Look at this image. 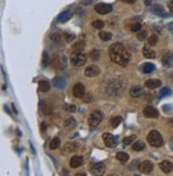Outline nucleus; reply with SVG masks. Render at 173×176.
I'll return each mask as SVG.
<instances>
[{
	"label": "nucleus",
	"mask_w": 173,
	"mask_h": 176,
	"mask_svg": "<svg viewBox=\"0 0 173 176\" xmlns=\"http://www.w3.org/2000/svg\"><path fill=\"white\" fill-rule=\"evenodd\" d=\"M41 110L43 111V113L44 114H46V115H48V114H50L51 112H53V107L49 105V104H47V103H45L44 100H42L41 101Z\"/></svg>",
	"instance_id": "obj_20"
},
{
	"label": "nucleus",
	"mask_w": 173,
	"mask_h": 176,
	"mask_svg": "<svg viewBox=\"0 0 173 176\" xmlns=\"http://www.w3.org/2000/svg\"><path fill=\"white\" fill-rule=\"evenodd\" d=\"M142 51H143V56L147 59H154L156 57L155 51L153 49H151V48H149V46H144Z\"/></svg>",
	"instance_id": "obj_22"
},
{
	"label": "nucleus",
	"mask_w": 173,
	"mask_h": 176,
	"mask_svg": "<svg viewBox=\"0 0 173 176\" xmlns=\"http://www.w3.org/2000/svg\"><path fill=\"white\" fill-rule=\"evenodd\" d=\"M121 122H122V117L121 116H113L111 120H110V125H111V127L115 128V127H117L120 125Z\"/></svg>",
	"instance_id": "obj_31"
},
{
	"label": "nucleus",
	"mask_w": 173,
	"mask_h": 176,
	"mask_svg": "<svg viewBox=\"0 0 173 176\" xmlns=\"http://www.w3.org/2000/svg\"><path fill=\"white\" fill-rule=\"evenodd\" d=\"M157 41H158V38H157V36H156L155 34L151 35L150 38H149V45H151V46H155L156 44H157Z\"/></svg>",
	"instance_id": "obj_37"
},
{
	"label": "nucleus",
	"mask_w": 173,
	"mask_h": 176,
	"mask_svg": "<svg viewBox=\"0 0 173 176\" xmlns=\"http://www.w3.org/2000/svg\"><path fill=\"white\" fill-rule=\"evenodd\" d=\"M154 70H155V65L152 64V63H144V64L142 65V70H143V73L145 74L152 73Z\"/></svg>",
	"instance_id": "obj_27"
},
{
	"label": "nucleus",
	"mask_w": 173,
	"mask_h": 176,
	"mask_svg": "<svg viewBox=\"0 0 173 176\" xmlns=\"http://www.w3.org/2000/svg\"><path fill=\"white\" fill-rule=\"evenodd\" d=\"M147 38V31H139L137 34V38L139 41H144Z\"/></svg>",
	"instance_id": "obj_39"
},
{
	"label": "nucleus",
	"mask_w": 173,
	"mask_h": 176,
	"mask_svg": "<svg viewBox=\"0 0 173 176\" xmlns=\"http://www.w3.org/2000/svg\"><path fill=\"white\" fill-rule=\"evenodd\" d=\"M64 36H65V40H66V42H73L74 40H75V34L72 32H65L64 33Z\"/></svg>",
	"instance_id": "obj_40"
},
{
	"label": "nucleus",
	"mask_w": 173,
	"mask_h": 176,
	"mask_svg": "<svg viewBox=\"0 0 173 176\" xmlns=\"http://www.w3.org/2000/svg\"><path fill=\"white\" fill-rule=\"evenodd\" d=\"M82 99H83V101H85V103H91V101L94 100V98L91 94H85V95L82 96Z\"/></svg>",
	"instance_id": "obj_43"
},
{
	"label": "nucleus",
	"mask_w": 173,
	"mask_h": 176,
	"mask_svg": "<svg viewBox=\"0 0 173 176\" xmlns=\"http://www.w3.org/2000/svg\"><path fill=\"white\" fill-rule=\"evenodd\" d=\"M103 140L104 143L106 144V146L108 147H115L117 145V141H115V138L113 137V135L109 133V132H105L103 135Z\"/></svg>",
	"instance_id": "obj_9"
},
{
	"label": "nucleus",
	"mask_w": 173,
	"mask_h": 176,
	"mask_svg": "<svg viewBox=\"0 0 173 176\" xmlns=\"http://www.w3.org/2000/svg\"><path fill=\"white\" fill-rule=\"evenodd\" d=\"M103 119H104L103 112L100 111V110H95L89 116V125L91 127H96L103 121Z\"/></svg>",
	"instance_id": "obj_4"
},
{
	"label": "nucleus",
	"mask_w": 173,
	"mask_h": 176,
	"mask_svg": "<svg viewBox=\"0 0 173 176\" xmlns=\"http://www.w3.org/2000/svg\"><path fill=\"white\" fill-rule=\"evenodd\" d=\"M98 74H100V67L95 64L87 66V68H85V75L87 77H95L97 76Z\"/></svg>",
	"instance_id": "obj_11"
},
{
	"label": "nucleus",
	"mask_w": 173,
	"mask_h": 176,
	"mask_svg": "<svg viewBox=\"0 0 173 176\" xmlns=\"http://www.w3.org/2000/svg\"><path fill=\"white\" fill-rule=\"evenodd\" d=\"M141 30V23H134L132 26V32H139Z\"/></svg>",
	"instance_id": "obj_44"
},
{
	"label": "nucleus",
	"mask_w": 173,
	"mask_h": 176,
	"mask_svg": "<svg viewBox=\"0 0 173 176\" xmlns=\"http://www.w3.org/2000/svg\"><path fill=\"white\" fill-rule=\"evenodd\" d=\"M92 26H93V28H95V29L100 30V29H102L104 26H105V23H104L103 21L97 19V21H94L93 23H92Z\"/></svg>",
	"instance_id": "obj_36"
},
{
	"label": "nucleus",
	"mask_w": 173,
	"mask_h": 176,
	"mask_svg": "<svg viewBox=\"0 0 173 176\" xmlns=\"http://www.w3.org/2000/svg\"><path fill=\"white\" fill-rule=\"evenodd\" d=\"M83 47H85V43L83 41H78L77 43L73 45V49L74 51H78V53H81L82 50H83Z\"/></svg>",
	"instance_id": "obj_30"
},
{
	"label": "nucleus",
	"mask_w": 173,
	"mask_h": 176,
	"mask_svg": "<svg viewBox=\"0 0 173 176\" xmlns=\"http://www.w3.org/2000/svg\"><path fill=\"white\" fill-rule=\"evenodd\" d=\"M38 89L42 93H46V92L49 91L50 89V83L47 80H41L38 82Z\"/></svg>",
	"instance_id": "obj_18"
},
{
	"label": "nucleus",
	"mask_w": 173,
	"mask_h": 176,
	"mask_svg": "<svg viewBox=\"0 0 173 176\" xmlns=\"http://www.w3.org/2000/svg\"><path fill=\"white\" fill-rule=\"evenodd\" d=\"M77 126V122L74 120L73 117H68L64 121V127L68 130H72Z\"/></svg>",
	"instance_id": "obj_19"
},
{
	"label": "nucleus",
	"mask_w": 173,
	"mask_h": 176,
	"mask_svg": "<svg viewBox=\"0 0 173 176\" xmlns=\"http://www.w3.org/2000/svg\"><path fill=\"white\" fill-rule=\"evenodd\" d=\"M136 140V136L132 135V136H129V137H125L123 139V144L124 145H129L130 143H134V141Z\"/></svg>",
	"instance_id": "obj_35"
},
{
	"label": "nucleus",
	"mask_w": 173,
	"mask_h": 176,
	"mask_svg": "<svg viewBox=\"0 0 173 176\" xmlns=\"http://www.w3.org/2000/svg\"><path fill=\"white\" fill-rule=\"evenodd\" d=\"M45 129H46V123H45V122H43V123H42V130H43V131H45Z\"/></svg>",
	"instance_id": "obj_48"
},
{
	"label": "nucleus",
	"mask_w": 173,
	"mask_h": 176,
	"mask_svg": "<svg viewBox=\"0 0 173 176\" xmlns=\"http://www.w3.org/2000/svg\"><path fill=\"white\" fill-rule=\"evenodd\" d=\"M63 108H64V110H66V111H68V112L76 111V106L75 105H68V104H65V105L63 106Z\"/></svg>",
	"instance_id": "obj_42"
},
{
	"label": "nucleus",
	"mask_w": 173,
	"mask_h": 176,
	"mask_svg": "<svg viewBox=\"0 0 173 176\" xmlns=\"http://www.w3.org/2000/svg\"><path fill=\"white\" fill-rule=\"evenodd\" d=\"M85 94V88L82 83L78 82V83H76V84L74 85V88H73L74 96L77 97V98H82V96H83Z\"/></svg>",
	"instance_id": "obj_8"
},
{
	"label": "nucleus",
	"mask_w": 173,
	"mask_h": 176,
	"mask_svg": "<svg viewBox=\"0 0 173 176\" xmlns=\"http://www.w3.org/2000/svg\"><path fill=\"white\" fill-rule=\"evenodd\" d=\"M122 1H124V2H126V3H134L136 0H122Z\"/></svg>",
	"instance_id": "obj_49"
},
{
	"label": "nucleus",
	"mask_w": 173,
	"mask_h": 176,
	"mask_svg": "<svg viewBox=\"0 0 173 176\" xmlns=\"http://www.w3.org/2000/svg\"><path fill=\"white\" fill-rule=\"evenodd\" d=\"M66 67V57L62 56L60 58V63H59V68L60 70H64Z\"/></svg>",
	"instance_id": "obj_38"
},
{
	"label": "nucleus",
	"mask_w": 173,
	"mask_h": 176,
	"mask_svg": "<svg viewBox=\"0 0 173 176\" xmlns=\"http://www.w3.org/2000/svg\"><path fill=\"white\" fill-rule=\"evenodd\" d=\"M159 167H160L162 172L166 174L170 173L173 170V163L171 161H169V160H164L162 163L159 164Z\"/></svg>",
	"instance_id": "obj_14"
},
{
	"label": "nucleus",
	"mask_w": 173,
	"mask_h": 176,
	"mask_svg": "<svg viewBox=\"0 0 173 176\" xmlns=\"http://www.w3.org/2000/svg\"><path fill=\"white\" fill-rule=\"evenodd\" d=\"M172 81H173V74H172Z\"/></svg>",
	"instance_id": "obj_51"
},
{
	"label": "nucleus",
	"mask_w": 173,
	"mask_h": 176,
	"mask_svg": "<svg viewBox=\"0 0 173 176\" xmlns=\"http://www.w3.org/2000/svg\"><path fill=\"white\" fill-rule=\"evenodd\" d=\"M151 11H152L154 14L158 15V16H166V13H164V9H162L160 6H157V4L151 6Z\"/></svg>",
	"instance_id": "obj_23"
},
{
	"label": "nucleus",
	"mask_w": 173,
	"mask_h": 176,
	"mask_svg": "<svg viewBox=\"0 0 173 176\" xmlns=\"http://www.w3.org/2000/svg\"><path fill=\"white\" fill-rule=\"evenodd\" d=\"M138 169L140 170L141 173L149 174V173H151L153 170V163L150 161V160H144V161L140 162Z\"/></svg>",
	"instance_id": "obj_10"
},
{
	"label": "nucleus",
	"mask_w": 173,
	"mask_h": 176,
	"mask_svg": "<svg viewBox=\"0 0 173 176\" xmlns=\"http://www.w3.org/2000/svg\"><path fill=\"white\" fill-rule=\"evenodd\" d=\"M162 65L164 67L170 68L173 66V53H167L166 55H164L162 59Z\"/></svg>",
	"instance_id": "obj_12"
},
{
	"label": "nucleus",
	"mask_w": 173,
	"mask_h": 176,
	"mask_svg": "<svg viewBox=\"0 0 173 176\" xmlns=\"http://www.w3.org/2000/svg\"><path fill=\"white\" fill-rule=\"evenodd\" d=\"M145 87L149 89H151V90H153V89H157L159 88L160 85H162V81L159 79H149L145 81Z\"/></svg>",
	"instance_id": "obj_15"
},
{
	"label": "nucleus",
	"mask_w": 173,
	"mask_h": 176,
	"mask_svg": "<svg viewBox=\"0 0 173 176\" xmlns=\"http://www.w3.org/2000/svg\"><path fill=\"white\" fill-rule=\"evenodd\" d=\"M83 162V158H82L81 156H74L70 158V165L72 167H80Z\"/></svg>",
	"instance_id": "obj_16"
},
{
	"label": "nucleus",
	"mask_w": 173,
	"mask_h": 176,
	"mask_svg": "<svg viewBox=\"0 0 173 176\" xmlns=\"http://www.w3.org/2000/svg\"><path fill=\"white\" fill-rule=\"evenodd\" d=\"M117 159L120 161V163L125 164L127 161H128L129 156H128V154H126L125 152H119V153H117Z\"/></svg>",
	"instance_id": "obj_21"
},
{
	"label": "nucleus",
	"mask_w": 173,
	"mask_h": 176,
	"mask_svg": "<svg viewBox=\"0 0 173 176\" xmlns=\"http://www.w3.org/2000/svg\"><path fill=\"white\" fill-rule=\"evenodd\" d=\"M53 85H55V87H57V88H60V89L64 88L65 84H66L65 80L63 79L62 77H57V78H55V79H53Z\"/></svg>",
	"instance_id": "obj_24"
},
{
	"label": "nucleus",
	"mask_w": 173,
	"mask_h": 176,
	"mask_svg": "<svg viewBox=\"0 0 173 176\" xmlns=\"http://www.w3.org/2000/svg\"><path fill=\"white\" fill-rule=\"evenodd\" d=\"M142 94H143V89L139 87V85H134L129 91V95L132 98H138V97L142 96Z\"/></svg>",
	"instance_id": "obj_13"
},
{
	"label": "nucleus",
	"mask_w": 173,
	"mask_h": 176,
	"mask_svg": "<svg viewBox=\"0 0 173 176\" xmlns=\"http://www.w3.org/2000/svg\"><path fill=\"white\" fill-rule=\"evenodd\" d=\"M98 35H100V40L104 41V42L110 41L111 38H112V34L110 32H108V31H100V32L98 33Z\"/></svg>",
	"instance_id": "obj_26"
},
{
	"label": "nucleus",
	"mask_w": 173,
	"mask_h": 176,
	"mask_svg": "<svg viewBox=\"0 0 173 176\" xmlns=\"http://www.w3.org/2000/svg\"><path fill=\"white\" fill-rule=\"evenodd\" d=\"M50 38L53 40L55 43H59V42L61 41V33L59 32V31H53L50 35Z\"/></svg>",
	"instance_id": "obj_33"
},
{
	"label": "nucleus",
	"mask_w": 173,
	"mask_h": 176,
	"mask_svg": "<svg viewBox=\"0 0 173 176\" xmlns=\"http://www.w3.org/2000/svg\"><path fill=\"white\" fill-rule=\"evenodd\" d=\"M60 139L59 138H53V140L50 141L49 143V148L50 150H57L59 146H60Z\"/></svg>",
	"instance_id": "obj_29"
},
{
	"label": "nucleus",
	"mask_w": 173,
	"mask_h": 176,
	"mask_svg": "<svg viewBox=\"0 0 173 176\" xmlns=\"http://www.w3.org/2000/svg\"><path fill=\"white\" fill-rule=\"evenodd\" d=\"M147 142L153 147H160L164 145V139L157 130H152L147 135Z\"/></svg>",
	"instance_id": "obj_2"
},
{
	"label": "nucleus",
	"mask_w": 173,
	"mask_h": 176,
	"mask_svg": "<svg viewBox=\"0 0 173 176\" xmlns=\"http://www.w3.org/2000/svg\"><path fill=\"white\" fill-rule=\"evenodd\" d=\"M170 94H171L170 88L164 87V88H162V90H160V92H159V94H158V97H159V98H162V97L168 96V95H170Z\"/></svg>",
	"instance_id": "obj_34"
},
{
	"label": "nucleus",
	"mask_w": 173,
	"mask_h": 176,
	"mask_svg": "<svg viewBox=\"0 0 173 176\" xmlns=\"http://www.w3.org/2000/svg\"><path fill=\"white\" fill-rule=\"evenodd\" d=\"M109 56L112 62L121 66H126L130 60V53L121 43H113L109 47Z\"/></svg>",
	"instance_id": "obj_1"
},
{
	"label": "nucleus",
	"mask_w": 173,
	"mask_h": 176,
	"mask_svg": "<svg viewBox=\"0 0 173 176\" xmlns=\"http://www.w3.org/2000/svg\"><path fill=\"white\" fill-rule=\"evenodd\" d=\"M144 148H145V143L143 141H136L134 145H132V150H136V152H140Z\"/></svg>",
	"instance_id": "obj_25"
},
{
	"label": "nucleus",
	"mask_w": 173,
	"mask_h": 176,
	"mask_svg": "<svg viewBox=\"0 0 173 176\" xmlns=\"http://www.w3.org/2000/svg\"><path fill=\"white\" fill-rule=\"evenodd\" d=\"M105 170H106L105 164H104L103 162H97V163L92 165L91 173L93 174V175L100 176V175H103V174L105 173Z\"/></svg>",
	"instance_id": "obj_7"
},
{
	"label": "nucleus",
	"mask_w": 173,
	"mask_h": 176,
	"mask_svg": "<svg viewBox=\"0 0 173 176\" xmlns=\"http://www.w3.org/2000/svg\"><path fill=\"white\" fill-rule=\"evenodd\" d=\"M170 123H171V124H173V121H171V122H170Z\"/></svg>",
	"instance_id": "obj_50"
},
{
	"label": "nucleus",
	"mask_w": 173,
	"mask_h": 176,
	"mask_svg": "<svg viewBox=\"0 0 173 176\" xmlns=\"http://www.w3.org/2000/svg\"><path fill=\"white\" fill-rule=\"evenodd\" d=\"M89 57L91 58L92 61H97V60H100V50H97V49L91 50V51H90V53H89Z\"/></svg>",
	"instance_id": "obj_28"
},
{
	"label": "nucleus",
	"mask_w": 173,
	"mask_h": 176,
	"mask_svg": "<svg viewBox=\"0 0 173 176\" xmlns=\"http://www.w3.org/2000/svg\"><path fill=\"white\" fill-rule=\"evenodd\" d=\"M94 10L96 13L100 15H105V14H108L110 12L112 11V6L111 4H108V3H97L94 6Z\"/></svg>",
	"instance_id": "obj_5"
},
{
	"label": "nucleus",
	"mask_w": 173,
	"mask_h": 176,
	"mask_svg": "<svg viewBox=\"0 0 173 176\" xmlns=\"http://www.w3.org/2000/svg\"><path fill=\"white\" fill-rule=\"evenodd\" d=\"M85 62H87V57L82 53L74 51V53L70 55V63H72L74 66L80 67V66L85 64Z\"/></svg>",
	"instance_id": "obj_3"
},
{
	"label": "nucleus",
	"mask_w": 173,
	"mask_h": 176,
	"mask_svg": "<svg viewBox=\"0 0 173 176\" xmlns=\"http://www.w3.org/2000/svg\"><path fill=\"white\" fill-rule=\"evenodd\" d=\"M168 9H169V11L173 14V0H170V1L168 2Z\"/></svg>",
	"instance_id": "obj_46"
},
{
	"label": "nucleus",
	"mask_w": 173,
	"mask_h": 176,
	"mask_svg": "<svg viewBox=\"0 0 173 176\" xmlns=\"http://www.w3.org/2000/svg\"><path fill=\"white\" fill-rule=\"evenodd\" d=\"M137 164H140V162L138 161V159H137V160H135V162H132V164H130V165H129V170H136V165H137Z\"/></svg>",
	"instance_id": "obj_45"
},
{
	"label": "nucleus",
	"mask_w": 173,
	"mask_h": 176,
	"mask_svg": "<svg viewBox=\"0 0 173 176\" xmlns=\"http://www.w3.org/2000/svg\"><path fill=\"white\" fill-rule=\"evenodd\" d=\"M77 146L75 143H68L66 145L64 146V148L62 150V152H66V153H70V152H74V150H76Z\"/></svg>",
	"instance_id": "obj_32"
},
{
	"label": "nucleus",
	"mask_w": 173,
	"mask_h": 176,
	"mask_svg": "<svg viewBox=\"0 0 173 176\" xmlns=\"http://www.w3.org/2000/svg\"><path fill=\"white\" fill-rule=\"evenodd\" d=\"M144 3H145V6H151L152 0H144Z\"/></svg>",
	"instance_id": "obj_47"
},
{
	"label": "nucleus",
	"mask_w": 173,
	"mask_h": 176,
	"mask_svg": "<svg viewBox=\"0 0 173 176\" xmlns=\"http://www.w3.org/2000/svg\"><path fill=\"white\" fill-rule=\"evenodd\" d=\"M143 115L145 117H147V119H156V117L159 116V112L155 107L147 106L143 110Z\"/></svg>",
	"instance_id": "obj_6"
},
{
	"label": "nucleus",
	"mask_w": 173,
	"mask_h": 176,
	"mask_svg": "<svg viewBox=\"0 0 173 176\" xmlns=\"http://www.w3.org/2000/svg\"><path fill=\"white\" fill-rule=\"evenodd\" d=\"M48 62H49V56H48V53L46 51H44L43 53V59H42V63L44 65V67L48 65Z\"/></svg>",
	"instance_id": "obj_41"
},
{
	"label": "nucleus",
	"mask_w": 173,
	"mask_h": 176,
	"mask_svg": "<svg viewBox=\"0 0 173 176\" xmlns=\"http://www.w3.org/2000/svg\"><path fill=\"white\" fill-rule=\"evenodd\" d=\"M70 11H64L62 12V13H60V14L58 15V17H57V21H59V23H65L66 21H68L70 18Z\"/></svg>",
	"instance_id": "obj_17"
}]
</instances>
